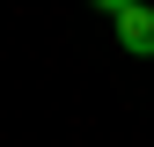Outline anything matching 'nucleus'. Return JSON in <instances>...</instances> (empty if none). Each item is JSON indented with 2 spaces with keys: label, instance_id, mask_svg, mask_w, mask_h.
I'll return each instance as SVG.
<instances>
[{
  "label": "nucleus",
  "instance_id": "nucleus-1",
  "mask_svg": "<svg viewBox=\"0 0 154 147\" xmlns=\"http://www.w3.org/2000/svg\"><path fill=\"white\" fill-rule=\"evenodd\" d=\"M110 22H118V44L132 59H154V8H132V0H103Z\"/></svg>",
  "mask_w": 154,
  "mask_h": 147
}]
</instances>
